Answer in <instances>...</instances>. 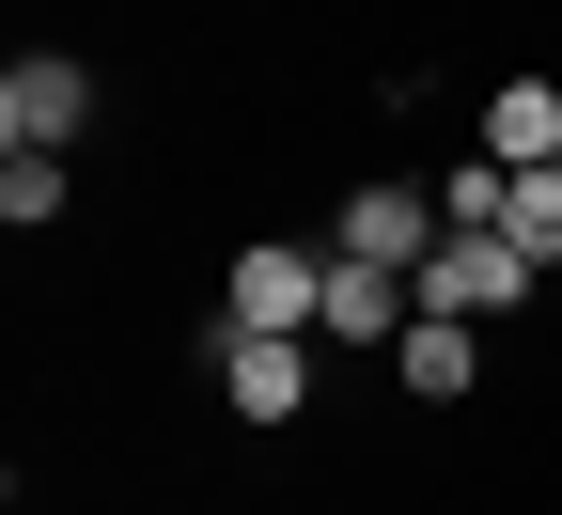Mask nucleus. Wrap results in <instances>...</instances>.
<instances>
[{
    "label": "nucleus",
    "mask_w": 562,
    "mask_h": 515,
    "mask_svg": "<svg viewBox=\"0 0 562 515\" xmlns=\"http://www.w3.org/2000/svg\"><path fill=\"white\" fill-rule=\"evenodd\" d=\"M220 328H250V344H313L328 328V250H235L220 266Z\"/></svg>",
    "instance_id": "obj_1"
},
{
    "label": "nucleus",
    "mask_w": 562,
    "mask_h": 515,
    "mask_svg": "<svg viewBox=\"0 0 562 515\" xmlns=\"http://www.w3.org/2000/svg\"><path fill=\"white\" fill-rule=\"evenodd\" d=\"M531 250L516 235H438V250H422V313H453V328H501V313H531Z\"/></svg>",
    "instance_id": "obj_2"
},
{
    "label": "nucleus",
    "mask_w": 562,
    "mask_h": 515,
    "mask_svg": "<svg viewBox=\"0 0 562 515\" xmlns=\"http://www.w3.org/2000/svg\"><path fill=\"white\" fill-rule=\"evenodd\" d=\"M438 235H453L438 188H391V172H375V188H344V219H328V250H344V266H406V281H422V250H438Z\"/></svg>",
    "instance_id": "obj_3"
},
{
    "label": "nucleus",
    "mask_w": 562,
    "mask_h": 515,
    "mask_svg": "<svg viewBox=\"0 0 562 515\" xmlns=\"http://www.w3.org/2000/svg\"><path fill=\"white\" fill-rule=\"evenodd\" d=\"M79 125H94V63H63V47H16V79H0V141H16V157H63Z\"/></svg>",
    "instance_id": "obj_4"
},
{
    "label": "nucleus",
    "mask_w": 562,
    "mask_h": 515,
    "mask_svg": "<svg viewBox=\"0 0 562 515\" xmlns=\"http://www.w3.org/2000/svg\"><path fill=\"white\" fill-rule=\"evenodd\" d=\"M203 359H220V406L235 422H297L328 376H313V344H250V328H203Z\"/></svg>",
    "instance_id": "obj_5"
},
{
    "label": "nucleus",
    "mask_w": 562,
    "mask_h": 515,
    "mask_svg": "<svg viewBox=\"0 0 562 515\" xmlns=\"http://www.w3.org/2000/svg\"><path fill=\"white\" fill-rule=\"evenodd\" d=\"M406 313H422L406 266H344V250H328V328H313V344H406Z\"/></svg>",
    "instance_id": "obj_6"
},
{
    "label": "nucleus",
    "mask_w": 562,
    "mask_h": 515,
    "mask_svg": "<svg viewBox=\"0 0 562 515\" xmlns=\"http://www.w3.org/2000/svg\"><path fill=\"white\" fill-rule=\"evenodd\" d=\"M469 157H501V172H562V79H501Z\"/></svg>",
    "instance_id": "obj_7"
},
{
    "label": "nucleus",
    "mask_w": 562,
    "mask_h": 515,
    "mask_svg": "<svg viewBox=\"0 0 562 515\" xmlns=\"http://www.w3.org/2000/svg\"><path fill=\"white\" fill-rule=\"evenodd\" d=\"M391 376H406L422 406H453V391L484 376V328H453V313H406V344H391Z\"/></svg>",
    "instance_id": "obj_8"
},
{
    "label": "nucleus",
    "mask_w": 562,
    "mask_h": 515,
    "mask_svg": "<svg viewBox=\"0 0 562 515\" xmlns=\"http://www.w3.org/2000/svg\"><path fill=\"white\" fill-rule=\"evenodd\" d=\"M63 203H79V172H63V157H0V219H16V235H47Z\"/></svg>",
    "instance_id": "obj_9"
},
{
    "label": "nucleus",
    "mask_w": 562,
    "mask_h": 515,
    "mask_svg": "<svg viewBox=\"0 0 562 515\" xmlns=\"http://www.w3.org/2000/svg\"><path fill=\"white\" fill-rule=\"evenodd\" d=\"M501 235H516L531 266H562V172H516V188H501Z\"/></svg>",
    "instance_id": "obj_10"
}]
</instances>
